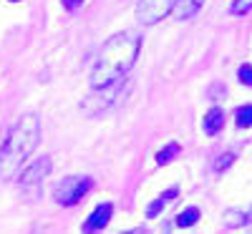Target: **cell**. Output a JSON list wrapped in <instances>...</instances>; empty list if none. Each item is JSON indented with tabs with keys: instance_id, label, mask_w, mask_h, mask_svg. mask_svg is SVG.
<instances>
[{
	"instance_id": "8",
	"label": "cell",
	"mask_w": 252,
	"mask_h": 234,
	"mask_svg": "<svg viewBox=\"0 0 252 234\" xmlns=\"http://www.w3.org/2000/svg\"><path fill=\"white\" fill-rule=\"evenodd\" d=\"M202 126H204V131H207L209 136L220 134V131L224 129V111H222V109H209V111L204 114Z\"/></svg>"
},
{
	"instance_id": "11",
	"label": "cell",
	"mask_w": 252,
	"mask_h": 234,
	"mask_svg": "<svg viewBox=\"0 0 252 234\" xmlns=\"http://www.w3.org/2000/svg\"><path fill=\"white\" fill-rule=\"evenodd\" d=\"M235 123L240 126V129H250L252 126V103L240 106V109L235 111Z\"/></svg>"
},
{
	"instance_id": "12",
	"label": "cell",
	"mask_w": 252,
	"mask_h": 234,
	"mask_svg": "<svg viewBox=\"0 0 252 234\" xmlns=\"http://www.w3.org/2000/svg\"><path fill=\"white\" fill-rule=\"evenodd\" d=\"M177 154H179V144H174V141H172V144H166L161 151L157 154V164H169Z\"/></svg>"
},
{
	"instance_id": "9",
	"label": "cell",
	"mask_w": 252,
	"mask_h": 234,
	"mask_svg": "<svg viewBox=\"0 0 252 234\" xmlns=\"http://www.w3.org/2000/svg\"><path fill=\"white\" fill-rule=\"evenodd\" d=\"M177 194H179L177 189H166L161 197H157V199H154V202H152L149 206H146V217H149V219H154V217H157L159 211H161V209H164L166 204H169V202H172V199H174Z\"/></svg>"
},
{
	"instance_id": "13",
	"label": "cell",
	"mask_w": 252,
	"mask_h": 234,
	"mask_svg": "<svg viewBox=\"0 0 252 234\" xmlns=\"http://www.w3.org/2000/svg\"><path fill=\"white\" fill-rule=\"evenodd\" d=\"M237 78H240L242 86L252 88V66H250V63H242V66L237 68Z\"/></svg>"
},
{
	"instance_id": "5",
	"label": "cell",
	"mask_w": 252,
	"mask_h": 234,
	"mask_svg": "<svg viewBox=\"0 0 252 234\" xmlns=\"http://www.w3.org/2000/svg\"><path fill=\"white\" fill-rule=\"evenodd\" d=\"M48 172H51V159H48V156H40V159H35L28 169H23V172H20L18 184L26 186V189L40 186V184H43V179L48 176Z\"/></svg>"
},
{
	"instance_id": "6",
	"label": "cell",
	"mask_w": 252,
	"mask_h": 234,
	"mask_svg": "<svg viewBox=\"0 0 252 234\" xmlns=\"http://www.w3.org/2000/svg\"><path fill=\"white\" fill-rule=\"evenodd\" d=\"M111 214H114V204H98L94 209V214L86 219V224H83V234H94V232H101L103 227H106L111 222Z\"/></svg>"
},
{
	"instance_id": "14",
	"label": "cell",
	"mask_w": 252,
	"mask_h": 234,
	"mask_svg": "<svg viewBox=\"0 0 252 234\" xmlns=\"http://www.w3.org/2000/svg\"><path fill=\"white\" fill-rule=\"evenodd\" d=\"M250 10H252V0H235L232 8H229V13H232V15H245Z\"/></svg>"
},
{
	"instance_id": "16",
	"label": "cell",
	"mask_w": 252,
	"mask_h": 234,
	"mask_svg": "<svg viewBox=\"0 0 252 234\" xmlns=\"http://www.w3.org/2000/svg\"><path fill=\"white\" fill-rule=\"evenodd\" d=\"M61 3H63V8H66V10H76L83 0H61Z\"/></svg>"
},
{
	"instance_id": "3",
	"label": "cell",
	"mask_w": 252,
	"mask_h": 234,
	"mask_svg": "<svg viewBox=\"0 0 252 234\" xmlns=\"http://www.w3.org/2000/svg\"><path fill=\"white\" fill-rule=\"evenodd\" d=\"M91 186H94V181L86 179V176H83V179L81 176H66V179H61L56 184L53 194H56V202L61 206H73V204H78L83 197L89 194Z\"/></svg>"
},
{
	"instance_id": "1",
	"label": "cell",
	"mask_w": 252,
	"mask_h": 234,
	"mask_svg": "<svg viewBox=\"0 0 252 234\" xmlns=\"http://www.w3.org/2000/svg\"><path fill=\"white\" fill-rule=\"evenodd\" d=\"M139 51H141V35L139 33L124 30V33L111 35L106 43L101 46L98 58L94 63L91 86L98 91V88H109L116 81H121L136 63Z\"/></svg>"
},
{
	"instance_id": "2",
	"label": "cell",
	"mask_w": 252,
	"mask_h": 234,
	"mask_svg": "<svg viewBox=\"0 0 252 234\" xmlns=\"http://www.w3.org/2000/svg\"><path fill=\"white\" fill-rule=\"evenodd\" d=\"M40 141V121L35 114H26L13 129L8 131L3 146H0V174L5 179L15 176L26 159L35 151Z\"/></svg>"
},
{
	"instance_id": "7",
	"label": "cell",
	"mask_w": 252,
	"mask_h": 234,
	"mask_svg": "<svg viewBox=\"0 0 252 234\" xmlns=\"http://www.w3.org/2000/svg\"><path fill=\"white\" fill-rule=\"evenodd\" d=\"M202 5H204V0H174L172 15L177 20H187V18H192L194 13H199Z\"/></svg>"
},
{
	"instance_id": "17",
	"label": "cell",
	"mask_w": 252,
	"mask_h": 234,
	"mask_svg": "<svg viewBox=\"0 0 252 234\" xmlns=\"http://www.w3.org/2000/svg\"><path fill=\"white\" fill-rule=\"evenodd\" d=\"M126 234H136V232H126Z\"/></svg>"
},
{
	"instance_id": "15",
	"label": "cell",
	"mask_w": 252,
	"mask_h": 234,
	"mask_svg": "<svg viewBox=\"0 0 252 234\" xmlns=\"http://www.w3.org/2000/svg\"><path fill=\"white\" fill-rule=\"evenodd\" d=\"M232 161H235V154H224V156H220V159L215 161V172H224V169L232 166Z\"/></svg>"
},
{
	"instance_id": "10",
	"label": "cell",
	"mask_w": 252,
	"mask_h": 234,
	"mask_svg": "<svg viewBox=\"0 0 252 234\" xmlns=\"http://www.w3.org/2000/svg\"><path fill=\"white\" fill-rule=\"evenodd\" d=\"M197 222H199V209H197V206H187L182 214L177 217V227H182V229L194 227Z\"/></svg>"
},
{
	"instance_id": "18",
	"label": "cell",
	"mask_w": 252,
	"mask_h": 234,
	"mask_svg": "<svg viewBox=\"0 0 252 234\" xmlns=\"http://www.w3.org/2000/svg\"><path fill=\"white\" fill-rule=\"evenodd\" d=\"M10 3H18V0H10Z\"/></svg>"
},
{
	"instance_id": "4",
	"label": "cell",
	"mask_w": 252,
	"mask_h": 234,
	"mask_svg": "<svg viewBox=\"0 0 252 234\" xmlns=\"http://www.w3.org/2000/svg\"><path fill=\"white\" fill-rule=\"evenodd\" d=\"M172 5H174V0H141L136 13L144 26H154L164 15L172 13Z\"/></svg>"
}]
</instances>
